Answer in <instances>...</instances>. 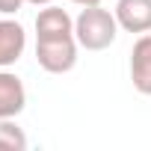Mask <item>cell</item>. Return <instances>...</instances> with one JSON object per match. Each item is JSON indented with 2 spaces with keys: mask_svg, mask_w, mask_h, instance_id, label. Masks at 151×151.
<instances>
[{
  "mask_svg": "<svg viewBox=\"0 0 151 151\" xmlns=\"http://www.w3.org/2000/svg\"><path fill=\"white\" fill-rule=\"evenodd\" d=\"M27 133L15 124V119H0V151H27Z\"/></svg>",
  "mask_w": 151,
  "mask_h": 151,
  "instance_id": "ba28073f",
  "label": "cell"
},
{
  "mask_svg": "<svg viewBox=\"0 0 151 151\" xmlns=\"http://www.w3.org/2000/svg\"><path fill=\"white\" fill-rule=\"evenodd\" d=\"M71 3H77V6H101V0H71Z\"/></svg>",
  "mask_w": 151,
  "mask_h": 151,
  "instance_id": "30bf717a",
  "label": "cell"
},
{
  "mask_svg": "<svg viewBox=\"0 0 151 151\" xmlns=\"http://www.w3.org/2000/svg\"><path fill=\"white\" fill-rule=\"evenodd\" d=\"M119 36L116 12L101 6H83L74 18V39L83 50H107Z\"/></svg>",
  "mask_w": 151,
  "mask_h": 151,
  "instance_id": "6da1fadb",
  "label": "cell"
},
{
  "mask_svg": "<svg viewBox=\"0 0 151 151\" xmlns=\"http://www.w3.org/2000/svg\"><path fill=\"white\" fill-rule=\"evenodd\" d=\"M116 21L124 33H151V0H116Z\"/></svg>",
  "mask_w": 151,
  "mask_h": 151,
  "instance_id": "3957f363",
  "label": "cell"
},
{
  "mask_svg": "<svg viewBox=\"0 0 151 151\" xmlns=\"http://www.w3.org/2000/svg\"><path fill=\"white\" fill-rule=\"evenodd\" d=\"M27 3H33V6H50L53 0H27Z\"/></svg>",
  "mask_w": 151,
  "mask_h": 151,
  "instance_id": "8fae6325",
  "label": "cell"
},
{
  "mask_svg": "<svg viewBox=\"0 0 151 151\" xmlns=\"http://www.w3.org/2000/svg\"><path fill=\"white\" fill-rule=\"evenodd\" d=\"M130 83L139 95H151V33H142L130 50Z\"/></svg>",
  "mask_w": 151,
  "mask_h": 151,
  "instance_id": "277c9868",
  "label": "cell"
},
{
  "mask_svg": "<svg viewBox=\"0 0 151 151\" xmlns=\"http://www.w3.org/2000/svg\"><path fill=\"white\" fill-rule=\"evenodd\" d=\"M27 33L15 18H0V68H9L24 56Z\"/></svg>",
  "mask_w": 151,
  "mask_h": 151,
  "instance_id": "8992f818",
  "label": "cell"
},
{
  "mask_svg": "<svg viewBox=\"0 0 151 151\" xmlns=\"http://www.w3.org/2000/svg\"><path fill=\"white\" fill-rule=\"evenodd\" d=\"M77 39L62 36V39H36V62L47 74H68L77 65Z\"/></svg>",
  "mask_w": 151,
  "mask_h": 151,
  "instance_id": "7a4b0ae2",
  "label": "cell"
},
{
  "mask_svg": "<svg viewBox=\"0 0 151 151\" xmlns=\"http://www.w3.org/2000/svg\"><path fill=\"white\" fill-rule=\"evenodd\" d=\"M27 0H0V15H15Z\"/></svg>",
  "mask_w": 151,
  "mask_h": 151,
  "instance_id": "9c48e42d",
  "label": "cell"
},
{
  "mask_svg": "<svg viewBox=\"0 0 151 151\" xmlns=\"http://www.w3.org/2000/svg\"><path fill=\"white\" fill-rule=\"evenodd\" d=\"M27 107V89L18 74L0 68V119H15Z\"/></svg>",
  "mask_w": 151,
  "mask_h": 151,
  "instance_id": "5b68a950",
  "label": "cell"
},
{
  "mask_svg": "<svg viewBox=\"0 0 151 151\" xmlns=\"http://www.w3.org/2000/svg\"><path fill=\"white\" fill-rule=\"evenodd\" d=\"M62 36H74V18L50 3L36 15V39H62Z\"/></svg>",
  "mask_w": 151,
  "mask_h": 151,
  "instance_id": "52a82bcc",
  "label": "cell"
}]
</instances>
